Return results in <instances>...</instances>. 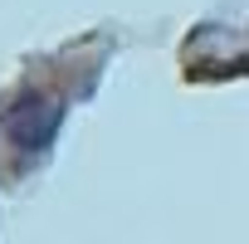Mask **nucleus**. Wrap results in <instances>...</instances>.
Wrapping results in <instances>:
<instances>
[{"mask_svg": "<svg viewBox=\"0 0 249 244\" xmlns=\"http://www.w3.org/2000/svg\"><path fill=\"white\" fill-rule=\"evenodd\" d=\"M59 117H64V112H59V103H39V98H35V103H25V107L15 112L10 132H15V142H20V147L39 152V147L59 132Z\"/></svg>", "mask_w": 249, "mask_h": 244, "instance_id": "obj_1", "label": "nucleus"}]
</instances>
